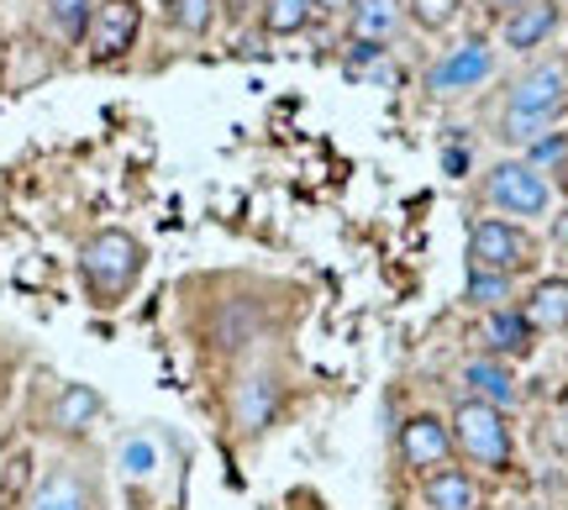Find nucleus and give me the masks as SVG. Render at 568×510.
<instances>
[{
    "instance_id": "obj_22",
    "label": "nucleus",
    "mask_w": 568,
    "mask_h": 510,
    "mask_svg": "<svg viewBox=\"0 0 568 510\" xmlns=\"http://www.w3.org/2000/svg\"><path fill=\"white\" fill-rule=\"evenodd\" d=\"M169 21L190 38H205L211 21H216V0H169Z\"/></svg>"
},
{
    "instance_id": "obj_5",
    "label": "nucleus",
    "mask_w": 568,
    "mask_h": 510,
    "mask_svg": "<svg viewBox=\"0 0 568 510\" xmlns=\"http://www.w3.org/2000/svg\"><path fill=\"white\" fill-rule=\"evenodd\" d=\"M453 448L464 452L468 463H479V469H510V452L516 448H510L506 410L468 395L464 406L453 410Z\"/></svg>"
},
{
    "instance_id": "obj_12",
    "label": "nucleus",
    "mask_w": 568,
    "mask_h": 510,
    "mask_svg": "<svg viewBox=\"0 0 568 510\" xmlns=\"http://www.w3.org/2000/svg\"><path fill=\"white\" fill-rule=\"evenodd\" d=\"M485 347H489V358H527L531 347H537V332H531V322L521 316V306L489 310Z\"/></svg>"
},
{
    "instance_id": "obj_9",
    "label": "nucleus",
    "mask_w": 568,
    "mask_h": 510,
    "mask_svg": "<svg viewBox=\"0 0 568 510\" xmlns=\"http://www.w3.org/2000/svg\"><path fill=\"white\" fill-rule=\"evenodd\" d=\"M447 452H453V427L437 421V416H410L406 427H400V458H406L410 473L443 469Z\"/></svg>"
},
{
    "instance_id": "obj_14",
    "label": "nucleus",
    "mask_w": 568,
    "mask_h": 510,
    "mask_svg": "<svg viewBox=\"0 0 568 510\" xmlns=\"http://www.w3.org/2000/svg\"><path fill=\"white\" fill-rule=\"evenodd\" d=\"M426 510H479V484L464 469H432L422 484Z\"/></svg>"
},
{
    "instance_id": "obj_20",
    "label": "nucleus",
    "mask_w": 568,
    "mask_h": 510,
    "mask_svg": "<svg viewBox=\"0 0 568 510\" xmlns=\"http://www.w3.org/2000/svg\"><path fill=\"white\" fill-rule=\"evenodd\" d=\"M521 159H527L537 174H548V180H552V174H568V132H558V126H552V132H542V137H531Z\"/></svg>"
},
{
    "instance_id": "obj_21",
    "label": "nucleus",
    "mask_w": 568,
    "mask_h": 510,
    "mask_svg": "<svg viewBox=\"0 0 568 510\" xmlns=\"http://www.w3.org/2000/svg\"><path fill=\"white\" fill-rule=\"evenodd\" d=\"M48 17L59 27V38L84 42L90 38V17H95V0H48Z\"/></svg>"
},
{
    "instance_id": "obj_6",
    "label": "nucleus",
    "mask_w": 568,
    "mask_h": 510,
    "mask_svg": "<svg viewBox=\"0 0 568 510\" xmlns=\"http://www.w3.org/2000/svg\"><path fill=\"white\" fill-rule=\"evenodd\" d=\"M495 69H500V53H495V42L489 38H464L458 48H447L443 59L432 63L422 74V90L432 101H447V95H468V90H479V84L495 80Z\"/></svg>"
},
{
    "instance_id": "obj_8",
    "label": "nucleus",
    "mask_w": 568,
    "mask_h": 510,
    "mask_svg": "<svg viewBox=\"0 0 568 510\" xmlns=\"http://www.w3.org/2000/svg\"><path fill=\"white\" fill-rule=\"evenodd\" d=\"M558 27H564V6L558 0H527V6L506 11L500 42H506L510 53H537V48H548L558 38Z\"/></svg>"
},
{
    "instance_id": "obj_15",
    "label": "nucleus",
    "mask_w": 568,
    "mask_h": 510,
    "mask_svg": "<svg viewBox=\"0 0 568 510\" xmlns=\"http://www.w3.org/2000/svg\"><path fill=\"white\" fill-rule=\"evenodd\" d=\"M105 410L101 400V389H90V385H63L59 389V400H53V427L59 431H84L95 416Z\"/></svg>"
},
{
    "instance_id": "obj_3",
    "label": "nucleus",
    "mask_w": 568,
    "mask_h": 510,
    "mask_svg": "<svg viewBox=\"0 0 568 510\" xmlns=\"http://www.w3.org/2000/svg\"><path fill=\"white\" fill-rule=\"evenodd\" d=\"M542 264V243L527 232V222L510 216H479L468 226V268H489V274H531Z\"/></svg>"
},
{
    "instance_id": "obj_18",
    "label": "nucleus",
    "mask_w": 568,
    "mask_h": 510,
    "mask_svg": "<svg viewBox=\"0 0 568 510\" xmlns=\"http://www.w3.org/2000/svg\"><path fill=\"white\" fill-rule=\"evenodd\" d=\"M316 0H264V32L268 38H295L316 21Z\"/></svg>"
},
{
    "instance_id": "obj_7",
    "label": "nucleus",
    "mask_w": 568,
    "mask_h": 510,
    "mask_svg": "<svg viewBox=\"0 0 568 510\" xmlns=\"http://www.w3.org/2000/svg\"><path fill=\"white\" fill-rule=\"evenodd\" d=\"M142 32V6L138 0H101L95 17H90V59H122L126 48L138 42Z\"/></svg>"
},
{
    "instance_id": "obj_23",
    "label": "nucleus",
    "mask_w": 568,
    "mask_h": 510,
    "mask_svg": "<svg viewBox=\"0 0 568 510\" xmlns=\"http://www.w3.org/2000/svg\"><path fill=\"white\" fill-rule=\"evenodd\" d=\"M458 6L464 0H406V17L422 27V32H447L458 21Z\"/></svg>"
},
{
    "instance_id": "obj_27",
    "label": "nucleus",
    "mask_w": 568,
    "mask_h": 510,
    "mask_svg": "<svg viewBox=\"0 0 568 510\" xmlns=\"http://www.w3.org/2000/svg\"><path fill=\"white\" fill-rule=\"evenodd\" d=\"M316 6H322V11H347L353 0H316Z\"/></svg>"
},
{
    "instance_id": "obj_10",
    "label": "nucleus",
    "mask_w": 568,
    "mask_h": 510,
    "mask_svg": "<svg viewBox=\"0 0 568 510\" xmlns=\"http://www.w3.org/2000/svg\"><path fill=\"white\" fill-rule=\"evenodd\" d=\"M406 0H353L347 6V27L358 42H395L406 32Z\"/></svg>"
},
{
    "instance_id": "obj_25",
    "label": "nucleus",
    "mask_w": 568,
    "mask_h": 510,
    "mask_svg": "<svg viewBox=\"0 0 568 510\" xmlns=\"http://www.w3.org/2000/svg\"><path fill=\"white\" fill-rule=\"evenodd\" d=\"M552 243L568 247V211H564V216H552Z\"/></svg>"
},
{
    "instance_id": "obj_4",
    "label": "nucleus",
    "mask_w": 568,
    "mask_h": 510,
    "mask_svg": "<svg viewBox=\"0 0 568 510\" xmlns=\"http://www.w3.org/2000/svg\"><path fill=\"white\" fill-rule=\"evenodd\" d=\"M485 201L510 222H537V216H552L558 195L548 174H537L527 159H500L485 169Z\"/></svg>"
},
{
    "instance_id": "obj_13",
    "label": "nucleus",
    "mask_w": 568,
    "mask_h": 510,
    "mask_svg": "<svg viewBox=\"0 0 568 510\" xmlns=\"http://www.w3.org/2000/svg\"><path fill=\"white\" fill-rule=\"evenodd\" d=\"M464 385L474 389V400H489V406L510 410L521 400V389H516V374L506 368V358H474L464 368Z\"/></svg>"
},
{
    "instance_id": "obj_16",
    "label": "nucleus",
    "mask_w": 568,
    "mask_h": 510,
    "mask_svg": "<svg viewBox=\"0 0 568 510\" xmlns=\"http://www.w3.org/2000/svg\"><path fill=\"white\" fill-rule=\"evenodd\" d=\"M27 510H90V490H84L80 473L59 469L38 484V494L27 500Z\"/></svg>"
},
{
    "instance_id": "obj_24",
    "label": "nucleus",
    "mask_w": 568,
    "mask_h": 510,
    "mask_svg": "<svg viewBox=\"0 0 568 510\" xmlns=\"http://www.w3.org/2000/svg\"><path fill=\"white\" fill-rule=\"evenodd\" d=\"M122 469L132 473V479H148V473L159 469V452H153V442L148 437H132L122 448Z\"/></svg>"
},
{
    "instance_id": "obj_26",
    "label": "nucleus",
    "mask_w": 568,
    "mask_h": 510,
    "mask_svg": "<svg viewBox=\"0 0 568 510\" xmlns=\"http://www.w3.org/2000/svg\"><path fill=\"white\" fill-rule=\"evenodd\" d=\"M489 11H495V17H506V11H516V6H527V0H485Z\"/></svg>"
},
{
    "instance_id": "obj_11",
    "label": "nucleus",
    "mask_w": 568,
    "mask_h": 510,
    "mask_svg": "<svg viewBox=\"0 0 568 510\" xmlns=\"http://www.w3.org/2000/svg\"><path fill=\"white\" fill-rule=\"evenodd\" d=\"M521 316L531 332H568V274H548L521 295Z\"/></svg>"
},
{
    "instance_id": "obj_28",
    "label": "nucleus",
    "mask_w": 568,
    "mask_h": 510,
    "mask_svg": "<svg viewBox=\"0 0 568 510\" xmlns=\"http://www.w3.org/2000/svg\"><path fill=\"white\" fill-rule=\"evenodd\" d=\"M564 421H568V395H564Z\"/></svg>"
},
{
    "instance_id": "obj_17",
    "label": "nucleus",
    "mask_w": 568,
    "mask_h": 510,
    "mask_svg": "<svg viewBox=\"0 0 568 510\" xmlns=\"http://www.w3.org/2000/svg\"><path fill=\"white\" fill-rule=\"evenodd\" d=\"M274 410H280V385L274 379H247L237 385V421L247 431H264L274 421Z\"/></svg>"
},
{
    "instance_id": "obj_1",
    "label": "nucleus",
    "mask_w": 568,
    "mask_h": 510,
    "mask_svg": "<svg viewBox=\"0 0 568 510\" xmlns=\"http://www.w3.org/2000/svg\"><path fill=\"white\" fill-rule=\"evenodd\" d=\"M568 116V59H537L521 69L506 90L495 137L510 147H527L531 137H542Z\"/></svg>"
},
{
    "instance_id": "obj_2",
    "label": "nucleus",
    "mask_w": 568,
    "mask_h": 510,
    "mask_svg": "<svg viewBox=\"0 0 568 510\" xmlns=\"http://www.w3.org/2000/svg\"><path fill=\"white\" fill-rule=\"evenodd\" d=\"M142 264H148V247L122 226H105L80 247V279L95 306H122L142 279Z\"/></svg>"
},
{
    "instance_id": "obj_19",
    "label": "nucleus",
    "mask_w": 568,
    "mask_h": 510,
    "mask_svg": "<svg viewBox=\"0 0 568 510\" xmlns=\"http://www.w3.org/2000/svg\"><path fill=\"white\" fill-rule=\"evenodd\" d=\"M510 295H516V279L506 274H489V268H468V285H464V300L479 310H506Z\"/></svg>"
},
{
    "instance_id": "obj_29",
    "label": "nucleus",
    "mask_w": 568,
    "mask_h": 510,
    "mask_svg": "<svg viewBox=\"0 0 568 510\" xmlns=\"http://www.w3.org/2000/svg\"><path fill=\"white\" fill-rule=\"evenodd\" d=\"M527 510H537V506H527Z\"/></svg>"
}]
</instances>
